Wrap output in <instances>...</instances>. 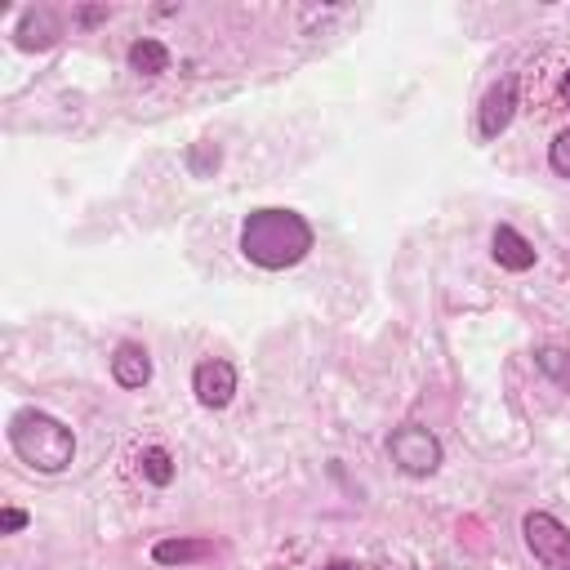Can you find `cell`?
<instances>
[{"instance_id":"cell-1","label":"cell","mask_w":570,"mask_h":570,"mask_svg":"<svg viewBox=\"0 0 570 570\" xmlns=\"http://www.w3.org/2000/svg\"><path fill=\"white\" fill-rule=\"evenodd\" d=\"M312 245H316L312 223L285 205L249 209L240 223V254L263 272H285V267L303 263L312 254Z\"/></svg>"},{"instance_id":"cell-2","label":"cell","mask_w":570,"mask_h":570,"mask_svg":"<svg viewBox=\"0 0 570 570\" xmlns=\"http://www.w3.org/2000/svg\"><path fill=\"white\" fill-rule=\"evenodd\" d=\"M9 445L31 472H45V476L67 472L71 459H76V432L62 419H53L45 410H31V405L9 419Z\"/></svg>"},{"instance_id":"cell-3","label":"cell","mask_w":570,"mask_h":570,"mask_svg":"<svg viewBox=\"0 0 570 570\" xmlns=\"http://www.w3.org/2000/svg\"><path fill=\"white\" fill-rule=\"evenodd\" d=\"M387 454H392V463H396L405 476H432V472L441 468V459H445L436 432L423 428V423H401V428L387 436Z\"/></svg>"},{"instance_id":"cell-4","label":"cell","mask_w":570,"mask_h":570,"mask_svg":"<svg viewBox=\"0 0 570 570\" xmlns=\"http://www.w3.org/2000/svg\"><path fill=\"white\" fill-rule=\"evenodd\" d=\"M521 539L543 570H570V530L552 512H525Z\"/></svg>"},{"instance_id":"cell-5","label":"cell","mask_w":570,"mask_h":570,"mask_svg":"<svg viewBox=\"0 0 570 570\" xmlns=\"http://www.w3.org/2000/svg\"><path fill=\"white\" fill-rule=\"evenodd\" d=\"M191 392H196V401H200L205 410H223V405L236 396V365L223 361V356L196 361V370H191Z\"/></svg>"},{"instance_id":"cell-6","label":"cell","mask_w":570,"mask_h":570,"mask_svg":"<svg viewBox=\"0 0 570 570\" xmlns=\"http://www.w3.org/2000/svg\"><path fill=\"white\" fill-rule=\"evenodd\" d=\"M517 116V76H503L485 89L481 107H476V134L481 138H499Z\"/></svg>"},{"instance_id":"cell-7","label":"cell","mask_w":570,"mask_h":570,"mask_svg":"<svg viewBox=\"0 0 570 570\" xmlns=\"http://www.w3.org/2000/svg\"><path fill=\"white\" fill-rule=\"evenodd\" d=\"M490 254L503 272H530L534 267V245L512 227V223H499L494 236H490Z\"/></svg>"},{"instance_id":"cell-8","label":"cell","mask_w":570,"mask_h":570,"mask_svg":"<svg viewBox=\"0 0 570 570\" xmlns=\"http://www.w3.org/2000/svg\"><path fill=\"white\" fill-rule=\"evenodd\" d=\"M111 379L120 383V387H142L147 379H151V356H147V347L142 343H134V338H125V343H116V352H111Z\"/></svg>"},{"instance_id":"cell-9","label":"cell","mask_w":570,"mask_h":570,"mask_svg":"<svg viewBox=\"0 0 570 570\" xmlns=\"http://www.w3.org/2000/svg\"><path fill=\"white\" fill-rule=\"evenodd\" d=\"M209 557H214L209 539H156L151 543L156 566H191V561H209Z\"/></svg>"},{"instance_id":"cell-10","label":"cell","mask_w":570,"mask_h":570,"mask_svg":"<svg viewBox=\"0 0 570 570\" xmlns=\"http://www.w3.org/2000/svg\"><path fill=\"white\" fill-rule=\"evenodd\" d=\"M129 67H134L138 76H160V71H169V49H165L160 40L142 36V40L129 45Z\"/></svg>"},{"instance_id":"cell-11","label":"cell","mask_w":570,"mask_h":570,"mask_svg":"<svg viewBox=\"0 0 570 570\" xmlns=\"http://www.w3.org/2000/svg\"><path fill=\"white\" fill-rule=\"evenodd\" d=\"M138 468H142V476H147L151 485H169V481H174V459H169L165 445H147V450L138 454Z\"/></svg>"},{"instance_id":"cell-12","label":"cell","mask_w":570,"mask_h":570,"mask_svg":"<svg viewBox=\"0 0 570 570\" xmlns=\"http://www.w3.org/2000/svg\"><path fill=\"white\" fill-rule=\"evenodd\" d=\"M534 365H539L548 379H557L561 387H570V352H561V347H539V352H534Z\"/></svg>"},{"instance_id":"cell-13","label":"cell","mask_w":570,"mask_h":570,"mask_svg":"<svg viewBox=\"0 0 570 570\" xmlns=\"http://www.w3.org/2000/svg\"><path fill=\"white\" fill-rule=\"evenodd\" d=\"M548 165H552V174L570 178V129H561V134L552 138V147H548Z\"/></svg>"},{"instance_id":"cell-14","label":"cell","mask_w":570,"mask_h":570,"mask_svg":"<svg viewBox=\"0 0 570 570\" xmlns=\"http://www.w3.org/2000/svg\"><path fill=\"white\" fill-rule=\"evenodd\" d=\"M27 521H31V517H27L22 508H4V512H0V534H18Z\"/></svg>"},{"instance_id":"cell-15","label":"cell","mask_w":570,"mask_h":570,"mask_svg":"<svg viewBox=\"0 0 570 570\" xmlns=\"http://www.w3.org/2000/svg\"><path fill=\"white\" fill-rule=\"evenodd\" d=\"M325 570H356V566H352V561H330Z\"/></svg>"},{"instance_id":"cell-16","label":"cell","mask_w":570,"mask_h":570,"mask_svg":"<svg viewBox=\"0 0 570 570\" xmlns=\"http://www.w3.org/2000/svg\"><path fill=\"white\" fill-rule=\"evenodd\" d=\"M561 98H566V102H570V71H566V76H561Z\"/></svg>"}]
</instances>
